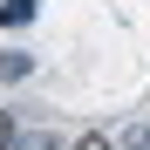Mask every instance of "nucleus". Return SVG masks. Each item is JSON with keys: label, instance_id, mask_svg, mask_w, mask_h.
Listing matches in <instances>:
<instances>
[{"label": "nucleus", "instance_id": "obj_1", "mask_svg": "<svg viewBox=\"0 0 150 150\" xmlns=\"http://www.w3.org/2000/svg\"><path fill=\"white\" fill-rule=\"evenodd\" d=\"M28 14H34V0H0V28H21Z\"/></svg>", "mask_w": 150, "mask_h": 150}, {"label": "nucleus", "instance_id": "obj_2", "mask_svg": "<svg viewBox=\"0 0 150 150\" xmlns=\"http://www.w3.org/2000/svg\"><path fill=\"white\" fill-rule=\"evenodd\" d=\"M28 75V55H0V82H21Z\"/></svg>", "mask_w": 150, "mask_h": 150}, {"label": "nucleus", "instance_id": "obj_3", "mask_svg": "<svg viewBox=\"0 0 150 150\" xmlns=\"http://www.w3.org/2000/svg\"><path fill=\"white\" fill-rule=\"evenodd\" d=\"M75 150H109V137H103V130H89V137L75 143Z\"/></svg>", "mask_w": 150, "mask_h": 150}, {"label": "nucleus", "instance_id": "obj_4", "mask_svg": "<svg viewBox=\"0 0 150 150\" xmlns=\"http://www.w3.org/2000/svg\"><path fill=\"white\" fill-rule=\"evenodd\" d=\"M143 143H150V130H143Z\"/></svg>", "mask_w": 150, "mask_h": 150}]
</instances>
